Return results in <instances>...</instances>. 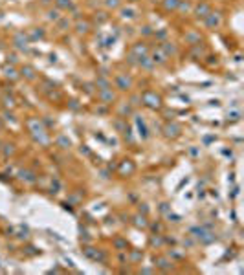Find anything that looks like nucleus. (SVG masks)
<instances>
[{"mask_svg":"<svg viewBox=\"0 0 244 275\" xmlns=\"http://www.w3.org/2000/svg\"><path fill=\"white\" fill-rule=\"evenodd\" d=\"M107 4H108V6H116V4H117V0H108Z\"/></svg>","mask_w":244,"mask_h":275,"instance_id":"obj_5","label":"nucleus"},{"mask_svg":"<svg viewBox=\"0 0 244 275\" xmlns=\"http://www.w3.org/2000/svg\"><path fill=\"white\" fill-rule=\"evenodd\" d=\"M42 2H44V4H48V2H50V0H42Z\"/></svg>","mask_w":244,"mask_h":275,"instance_id":"obj_6","label":"nucleus"},{"mask_svg":"<svg viewBox=\"0 0 244 275\" xmlns=\"http://www.w3.org/2000/svg\"><path fill=\"white\" fill-rule=\"evenodd\" d=\"M143 101H145L149 106H160V97L154 95V94H150V92L143 95Z\"/></svg>","mask_w":244,"mask_h":275,"instance_id":"obj_1","label":"nucleus"},{"mask_svg":"<svg viewBox=\"0 0 244 275\" xmlns=\"http://www.w3.org/2000/svg\"><path fill=\"white\" fill-rule=\"evenodd\" d=\"M117 85H119L121 90H127V88L130 86V81H129V79H125V77H119V79H117Z\"/></svg>","mask_w":244,"mask_h":275,"instance_id":"obj_2","label":"nucleus"},{"mask_svg":"<svg viewBox=\"0 0 244 275\" xmlns=\"http://www.w3.org/2000/svg\"><path fill=\"white\" fill-rule=\"evenodd\" d=\"M123 17H129V19H132V17H134V11H132V9H123Z\"/></svg>","mask_w":244,"mask_h":275,"instance_id":"obj_3","label":"nucleus"},{"mask_svg":"<svg viewBox=\"0 0 244 275\" xmlns=\"http://www.w3.org/2000/svg\"><path fill=\"white\" fill-rule=\"evenodd\" d=\"M59 6H61V7H68L70 6V0H59Z\"/></svg>","mask_w":244,"mask_h":275,"instance_id":"obj_4","label":"nucleus"}]
</instances>
